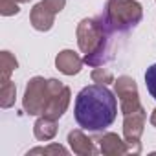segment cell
Wrapping results in <instances>:
<instances>
[{"label":"cell","instance_id":"obj_16","mask_svg":"<svg viewBox=\"0 0 156 156\" xmlns=\"http://www.w3.org/2000/svg\"><path fill=\"white\" fill-rule=\"evenodd\" d=\"M90 79L94 81V83H98V85H110V83H114V73L110 72V70H107V68H94L92 70V73H90Z\"/></svg>","mask_w":156,"mask_h":156},{"label":"cell","instance_id":"obj_7","mask_svg":"<svg viewBox=\"0 0 156 156\" xmlns=\"http://www.w3.org/2000/svg\"><path fill=\"white\" fill-rule=\"evenodd\" d=\"M70 98H72V92L66 85H62L59 79H50V99H48V105H46L42 116L59 119L68 110Z\"/></svg>","mask_w":156,"mask_h":156},{"label":"cell","instance_id":"obj_20","mask_svg":"<svg viewBox=\"0 0 156 156\" xmlns=\"http://www.w3.org/2000/svg\"><path fill=\"white\" fill-rule=\"evenodd\" d=\"M151 125L152 127H156V108L152 110V114H151Z\"/></svg>","mask_w":156,"mask_h":156},{"label":"cell","instance_id":"obj_10","mask_svg":"<svg viewBox=\"0 0 156 156\" xmlns=\"http://www.w3.org/2000/svg\"><path fill=\"white\" fill-rule=\"evenodd\" d=\"M83 64H85V61L73 50H62L55 57V68L64 75H77L83 70Z\"/></svg>","mask_w":156,"mask_h":156},{"label":"cell","instance_id":"obj_2","mask_svg":"<svg viewBox=\"0 0 156 156\" xmlns=\"http://www.w3.org/2000/svg\"><path fill=\"white\" fill-rule=\"evenodd\" d=\"M75 35H77V46L85 53L83 57L85 64L98 68L114 59L112 46L116 31L110 28V24L105 20L103 15L83 19L77 24Z\"/></svg>","mask_w":156,"mask_h":156},{"label":"cell","instance_id":"obj_13","mask_svg":"<svg viewBox=\"0 0 156 156\" xmlns=\"http://www.w3.org/2000/svg\"><path fill=\"white\" fill-rule=\"evenodd\" d=\"M0 61H2V70H0V72H2V83H6V81H9L11 73L19 68V61L8 50H4L2 53H0Z\"/></svg>","mask_w":156,"mask_h":156},{"label":"cell","instance_id":"obj_11","mask_svg":"<svg viewBox=\"0 0 156 156\" xmlns=\"http://www.w3.org/2000/svg\"><path fill=\"white\" fill-rule=\"evenodd\" d=\"M68 143H70L72 152L79 154V156H94V154H98V149L94 145V140H90L79 129L68 132Z\"/></svg>","mask_w":156,"mask_h":156},{"label":"cell","instance_id":"obj_15","mask_svg":"<svg viewBox=\"0 0 156 156\" xmlns=\"http://www.w3.org/2000/svg\"><path fill=\"white\" fill-rule=\"evenodd\" d=\"M33 154H44V156H53V154H68V149L59 145V143H50L46 147H35V149H30L28 151V156H33Z\"/></svg>","mask_w":156,"mask_h":156},{"label":"cell","instance_id":"obj_21","mask_svg":"<svg viewBox=\"0 0 156 156\" xmlns=\"http://www.w3.org/2000/svg\"><path fill=\"white\" fill-rule=\"evenodd\" d=\"M19 4H26V2H30V0H17Z\"/></svg>","mask_w":156,"mask_h":156},{"label":"cell","instance_id":"obj_18","mask_svg":"<svg viewBox=\"0 0 156 156\" xmlns=\"http://www.w3.org/2000/svg\"><path fill=\"white\" fill-rule=\"evenodd\" d=\"M19 11L20 9H19V2H17V0H0V15L13 17Z\"/></svg>","mask_w":156,"mask_h":156},{"label":"cell","instance_id":"obj_9","mask_svg":"<svg viewBox=\"0 0 156 156\" xmlns=\"http://www.w3.org/2000/svg\"><path fill=\"white\" fill-rule=\"evenodd\" d=\"M96 141L99 143V152L105 156H123L130 152V147L125 141V138L121 140L116 132H105Z\"/></svg>","mask_w":156,"mask_h":156},{"label":"cell","instance_id":"obj_1","mask_svg":"<svg viewBox=\"0 0 156 156\" xmlns=\"http://www.w3.org/2000/svg\"><path fill=\"white\" fill-rule=\"evenodd\" d=\"M73 116L81 129L101 132L108 129L118 116V99L107 85H88L75 98Z\"/></svg>","mask_w":156,"mask_h":156},{"label":"cell","instance_id":"obj_8","mask_svg":"<svg viewBox=\"0 0 156 156\" xmlns=\"http://www.w3.org/2000/svg\"><path fill=\"white\" fill-rule=\"evenodd\" d=\"M55 11L44 2V0H41L39 4H35L30 11V22L33 26V30L37 31H50L55 24Z\"/></svg>","mask_w":156,"mask_h":156},{"label":"cell","instance_id":"obj_17","mask_svg":"<svg viewBox=\"0 0 156 156\" xmlns=\"http://www.w3.org/2000/svg\"><path fill=\"white\" fill-rule=\"evenodd\" d=\"M145 85H147L149 94L156 99V64L147 68V72H145Z\"/></svg>","mask_w":156,"mask_h":156},{"label":"cell","instance_id":"obj_14","mask_svg":"<svg viewBox=\"0 0 156 156\" xmlns=\"http://www.w3.org/2000/svg\"><path fill=\"white\" fill-rule=\"evenodd\" d=\"M15 98H17V87L13 81H6L0 87V107L2 108H9L15 105Z\"/></svg>","mask_w":156,"mask_h":156},{"label":"cell","instance_id":"obj_3","mask_svg":"<svg viewBox=\"0 0 156 156\" xmlns=\"http://www.w3.org/2000/svg\"><path fill=\"white\" fill-rule=\"evenodd\" d=\"M116 33H129L143 19V6L136 0H107L101 13Z\"/></svg>","mask_w":156,"mask_h":156},{"label":"cell","instance_id":"obj_12","mask_svg":"<svg viewBox=\"0 0 156 156\" xmlns=\"http://www.w3.org/2000/svg\"><path fill=\"white\" fill-rule=\"evenodd\" d=\"M57 119L41 116L35 123H33V134L39 141H50L57 136Z\"/></svg>","mask_w":156,"mask_h":156},{"label":"cell","instance_id":"obj_19","mask_svg":"<svg viewBox=\"0 0 156 156\" xmlns=\"http://www.w3.org/2000/svg\"><path fill=\"white\" fill-rule=\"evenodd\" d=\"M44 2H46L55 13H61V11L64 9V6H66V0H44Z\"/></svg>","mask_w":156,"mask_h":156},{"label":"cell","instance_id":"obj_5","mask_svg":"<svg viewBox=\"0 0 156 156\" xmlns=\"http://www.w3.org/2000/svg\"><path fill=\"white\" fill-rule=\"evenodd\" d=\"M114 92H116V96L119 99V110H121L123 116L141 108L138 85L130 75H119L118 77L114 81Z\"/></svg>","mask_w":156,"mask_h":156},{"label":"cell","instance_id":"obj_6","mask_svg":"<svg viewBox=\"0 0 156 156\" xmlns=\"http://www.w3.org/2000/svg\"><path fill=\"white\" fill-rule=\"evenodd\" d=\"M145 119H147V112L143 107L136 112L123 116V138L129 143L132 154L141 152V134L145 129Z\"/></svg>","mask_w":156,"mask_h":156},{"label":"cell","instance_id":"obj_4","mask_svg":"<svg viewBox=\"0 0 156 156\" xmlns=\"http://www.w3.org/2000/svg\"><path fill=\"white\" fill-rule=\"evenodd\" d=\"M50 99V79H44L41 75H35L28 81L22 107L28 116H42L46 105Z\"/></svg>","mask_w":156,"mask_h":156}]
</instances>
